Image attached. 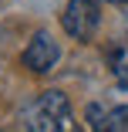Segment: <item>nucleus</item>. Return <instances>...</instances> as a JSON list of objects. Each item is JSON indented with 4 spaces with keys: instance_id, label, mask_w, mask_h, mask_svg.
I'll return each instance as SVG.
<instances>
[{
    "instance_id": "nucleus-1",
    "label": "nucleus",
    "mask_w": 128,
    "mask_h": 132,
    "mask_svg": "<svg viewBox=\"0 0 128 132\" xmlns=\"http://www.w3.org/2000/svg\"><path fill=\"white\" fill-rule=\"evenodd\" d=\"M24 129L31 132H71L74 129V112H71V102L64 92L51 88V92H41L20 115Z\"/></svg>"
},
{
    "instance_id": "nucleus-2",
    "label": "nucleus",
    "mask_w": 128,
    "mask_h": 132,
    "mask_svg": "<svg viewBox=\"0 0 128 132\" xmlns=\"http://www.w3.org/2000/svg\"><path fill=\"white\" fill-rule=\"evenodd\" d=\"M98 24H101L98 0H67L64 10H61V27L74 41H91Z\"/></svg>"
},
{
    "instance_id": "nucleus-3",
    "label": "nucleus",
    "mask_w": 128,
    "mask_h": 132,
    "mask_svg": "<svg viewBox=\"0 0 128 132\" xmlns=\"http://www.w3.org/2000/svg\"><path fill=\"white\" fill-rule=\"evenodd\" d=\"M24 68L27 71H34V75H47V71H54V64L61 61V44H57V37L51 34L47 27H41V31H34V37H31V44L24 47Z\"/></svg>"
},
{
    "instance_id": "nucleus-4",
    "label": "nucleus",
    "mask_w": 128,
    "mask_h": 132,
    "mask_svg": "<svg viewBox=\"0 0 128 132\" xmlns=\"http://www.w3.org/2000/svg\"><path fill=\"white\" fill-rule=\"evenodd\" d=\"M84 122L98 132H128V105H101L91 102L84 109Z\"/></svg>"
},
{
    "instance_id": "nucleus-5",
    "label": "nucleus",
    "mask_w": 128,
    "mask_h": 132,
    "mask_svg": "<svg viewBox=\"0 0 128 132\" xmlns=\"http://www.w3.org/2000/svg\"><path fill=\"white\" fill-rule=\"evenodd\" d=\"M108 68L121 78V81L128 78V37H125V41H115V44L108 47Z\"/></svg>"
},
{
    "instance_id": "nucleus-6",
    "label": "nucleus",
    "mask_w": 128,
    "mask_h": 132,
    "mask_svg": "<svg viewBox=\"0 0 128 132\" xmlns=\"http://www.w3.org/2000/svg\"><path fill=\"white\" fill-rule=\"evenodd\" d=\"M105 4H121V7H125V4H128V0H105Z\"/></svg>"
}]
</instances>
